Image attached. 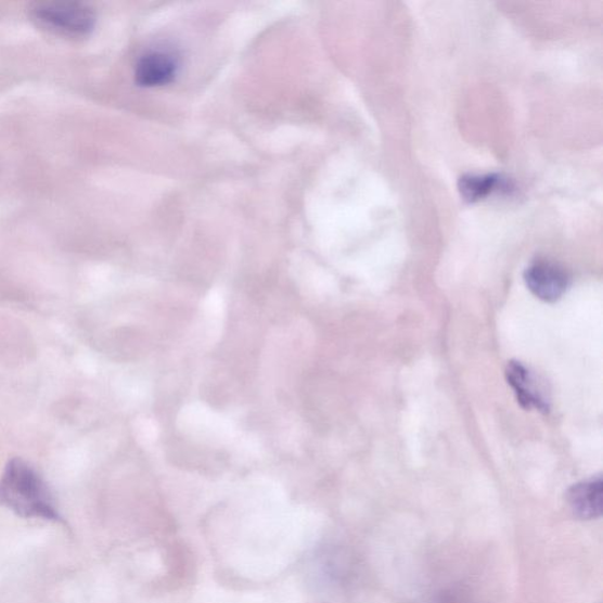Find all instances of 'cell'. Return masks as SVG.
Wrapping results in <instances>:
<instances>
[{
	"instance_id": "4",
	"label": "cell",
	"mask_w": 603,
	"mask_h": 603,
	"mask_svg": "<svg viewBox=\"0 0 603 603\" xmlns=\"http://www.w3.org/2000/svg\"><path fill=\"white\" fill-rule=\"evenodd\" d=\"M180 62L167 50H153L143 54L134 66L136 85L142 88L168 86L176 78Z\"/></svg>"
},
{
	"instance_id": "7",
	"label": "cell",
	"mask_w": 603,
	"mask_h": 603,
	"mask_svg": "<svg viewBox=\"0 0 603 603\" xmlns=\"http://www.w3.org/2000/svg\"><path fill=\"white\" fill-rule=\"evenodd\" d=\"M458 188L465 202L476 203L504 188V178L499 174H467L460 178Z\"/></svg>"
},
{
	"instance_id": "5",
	"label": "cell",
	"mask_w": 603,
	"mask_h": 603,
	"mask_svg": "<svg viewBox=\"0 0 603 603\" xmlns=\"http://www.w3.org/2000/svg\"><path fill=\"white\" fill-rule=\"evenodd\" d=\"M505 377L521 407L526 410L537 409L543 414L550 411V402L539 388L536 376L524 363L518 361L509 362L505 368Z\"/></svg>"
},
{
	"instance_id": "3",
	"label": "cell",
	"mask_w": 603,
	"mask_h": 603,
	"mask_svg": "<svg viewBox=\"0 0 603 603\" xmlns=\"http://www.w3.org/2000/svg\"><path fill=\"white\" fill-rule=\"evenodd\" d=\"M524 278L529 292L547 304H554L564 296L570 282L564 268L547 259L533 262L526 269Z\"/></svg>"
},
{
	"instance_id": "2",
	"label": "cell",
	"mask_w": 603,
	"mask_h": 603,
	"mask_svg": "<svg viewBox=\"0 0 603 603\" xmlns=\"http://www.w3.org/2000/svg\"><path fill=\"white\" fill-rule=\"evenodd\" d=\"M31 16L48 31L72 38L87 37L95 24L93 10L84 3H39Z\"/></svg>"
},
{
	"instance_id": "1",
	"label": "cell",
	"mask_w": 603,
	"mask_h": 603,
	"mask_svg": "<svg viewBox=\"0 0 603 603\" xmlns=\"http://www.w3.org/2000/svg\"><path fill=\"white\" fill-rule=\"evenodd\" d=\"M0 505L24 518L63 521L46 479L22 459H12L0 476Z\"/></svg>"
},
{
	"instance_id": "6",
	"label": "cell",
	"mask_w": 603,
	"mask_h": 603,
	"mask_svg": "<svg viewBox=\"0 0 603 603\" xmlns=\"http://www.w3.org/2000/svg\"><path fill=\"white\" fill-rule=\"evenodd\" d=\"M602 477L596 476L574 485L567 495L573 513L580 518L591 519L602 514Z\"/></svg>"
}]
</instances>
